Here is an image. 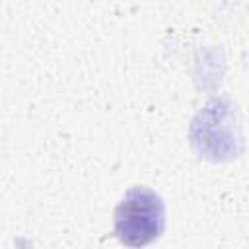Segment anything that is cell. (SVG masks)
<instances>
[{"instance_id": "cell-1", "label": "cell", "mask_w": 249, "mask_h": 249, "mask_svg": "<svg viewBox=\"0 0 249 249\" xmlns=\"http://www.w3.org/2000/svg\"><path fill=\"white\" fill-rule=\"evenodd\" d=\"M165 208L154 191L130 189L115 210V235L126 247H144L163 231Z\"/></svg>"}]
</instances>
